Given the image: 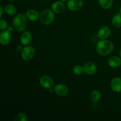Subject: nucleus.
<instances>
[{
    "label": "nucleus",
    "mask_w": 121,
    "mask_h": 121,
    "mask_svg": "<svg viewBox=\"0 0 121 121\" xmlns=\"http://www.w3.org/2000/svg\"><path fill=\"white\" fill-rule=\"evenodd\" d=\"M111 88L113 92L119 93L121 92V78L115 77L112 79L110 83Z\"/></svg>",
    "instance_id": "10"
},
{
    "label": "nucleus",
    "mask_w": 121,
    "mask_h": 121,
    "mask_svg": "<svg viewBox=\"0 0 121 121\" xmlns=\"http://www.w3.org/2000/svg\"><path fill=\"white\" fill-rule=\"evenodd\" d=\"M108 64L111 67L117 68L121 66V58L118 56H112L109 59Z\"/></svg>",
    "instance_id": "14"
},
{
    "label": "nucleus",
    "mask_w": 121,
    "mask_h": 121,
    "mask_svg": "<svg viewBox=\"0 0 121 121\" xmlns=\"http://www.w3.org/2000/svg\"><path fill=\"white\" fill-rule=\"evenodd\" d=\"M1 1H2V0H1Z\"/></svg>",
    "instance_id": "31"
},
{
    "label": "nucleus",
    "mask_w": 121,
    "mask_h": 121,
    "mask_svg": "<svg viewBox=\"0 0 121 121\" xmlns=\"http://www.w3.org/2000/svg\"><path fill=\"white\" fill-rule=\"evenodd\" d=\"M55 15L53 11L50 9H46L41 13L40 15V22L44 25H49L54 21Z\"/></svg>",
    "instance_id": "3"
},
{
    "label": "nucleus",
    "mask_w": 121,
    "mask_h": 121,
    "mask_svg": "<svg viewBox=\"0 0 121 121\" xmlns=\"http://www.w3.org/2000/svg\"><path fill=\"white\" fill-rule=\"evenodd\" d=\"M11 40V32L8 31L7 30H2L0 33V42L2 45L8 44Z\"/></svg>",
    "instance_id": "9"
},
{
    "label": "nucleus",
    "mask_w": 121,
    "mask_h": 121,
    "mask_svg": "<svg viewBox=\"0 0 121 121\" xmlns=\"http://www.w3.org/2000/svg\"><path fill=\"white\" fill-rule=\"evenodd\" d=\"M8 1H15V0H8Z\"/></svg>",
    "instance_id": "30"
},
{
    "label": "nucleus",
    "mask_w": 121,
    "mask_h": 121,
    "mask_svg": "<svg viewBox=\"0 0 121 121\" xmlns=\"http://www.w3.org/2000/svg\"><path fill=\"white\" fill-rule=\"evenodd\" d=\"M8 27V22H7V21L1 19L0 20V30H5L7 29Z\"/></svg>",
    "instance_id": "22"
},
{
    "label": "nucleus",
    "mask_w": 121,
    "mask_h": 121,
    "mask_svg": "<svg viewBox=\"0 0 121 121\" xmlns=\"http://www.w3.org/2000/svg\"><path fill=\"white\" fill-rule=\"evenodd\" d=\"M23 47L22 46H21V45H18V46L17 47V50L18 51V52H21V51L22 50V49H23Z\"/></svg>",
    "instance_id": "24"
},
{
    "label": "nucleus",
    "mask_w": 121,
    "mask_h": 121,
    "mask_svg": "<svg viewBox=\"0 0 121 121\" xmlns=\"http://www.w3.org/2000/svg\"><path fill=\"white\" fill-rule=\"evenodd\" d=\"M54 92L59 96H65L68 93L69 90L67 86L63 84H57L54 86Z\"/></svg>",
    "instance_id": "8"
},
{
    "label": "nucleus",
    "mask_w": 121,
    "mask_h": 121,
    "mask_svg": "<svg viewBox=\"0 0 121 121\" xmlns=\"http://www.w3.org/2000/svg\"><path fill=\"white\" fill-rule=\"evenodd\" d=\"M39 82H40V84L41 87L48 90L49 89L53 88L54 84L53 79L51 77L46 75L41 76L40 78Z\"/></svg>",
    "instance_id": "5"
},
{
    "label": "nucleus",
    "mask_w": 121,
    "mask_h": 121,
    "mask_svg": "<svg viewBox=\"0 0 121 121\" xmlns=\"http://www.w3.org/2000/svg\"><path fill=\"white\" fill-rule=\"evenodd\" d=\"M4 10V8H3L2 6H0V16H1V17L3 15Z\"/></svg>",
    "instance_id": "25"
},
{
    "label": "nucleus",
    "mask_w": 121,
    "mask_h": 121,
    "mask_svg": "<svg viewBox=\"0 0 121 121\" xmlns=\"http://www.w3.org/2000/svg\"><path fill=\"white\" fill-rule=\"evenodd\" d=\"M83 71L87 75H93L95 74L98 70L97 66L93 62L86 63L83 65Z\"/></svg>",
    "instance_id": "7"
},
{
    "label": "nucleus",
    "mask_w": 121,
    "mask_h": 121,
    "mask_svg": "<svg viewBox=\"0 0 121 121\" xmlns=\"http://www.w3.org/2000/svg\"><path fill=\"white\" fill-rule=\"evenodd\" d=\"M27 18L31 21H35L40 18L39 13L35 9H30L26 13Z\"/></svg>",
    "instance_id": "15"
},
{
    "label": "nucleus",
    "mask_w": 121,
    "mask_h": 121,
    "mask_svg": "<svg viewBox=\"0 0 121 121\" xmlns=\"http://www.w3.org/2000/svg\"><path fill=\"white\" fill-rule=\"evenodd\" d=\"M111 29L108 26H103L98 32V36L101 40H105L111 35Z\"/></svg>",
    "instance_id": "12"
},
{
    "label": "nucleus",
    "mask_w": 121,
    "mask_h": 121,
    "mask_svg": "<svg viewBox=\"0 0 121 121\" xmlns=\"http://www.w3.org/2000/svg\"><path fill=\"white\" fill-rule=\"evenodd\" d=\"M28 119L27 115L24 113H20L16 116L15 118V121H27Z\"/></svg>",
    "instance_id": "21"
},
{
    "label": "nucleus",
    "mask_w": 121,
    "mask_h": 121,
    "mask_svg": "<svg viewBox=\"0 0 121 121\" xmlns=\"http://www.w3.org/2000/svg\"><path fill=\"white\" fill-rule=\"evenodd\" d=\"M63 2L61 1H55L53 2L52 5V10L56 14H61L63 13L65 10V5L63 3Z\"/></svg>",
    "instance_id": "13"
},
{
    "label": "nucleus",
    "mask_w": 121,
    "mask_h": 121,
    "mask_svg": "<svg viewBox=\"0 0 121 121\" xmlns=\"http://www.w3.org/2000/svg\"><path fill=\"white\" fill-rule=\"evenodd\" d=\"M60 1H62V2H66V1H67L68 0H60Z\"/></svg>",
    "instance_id": "29"
},
{
    "label": "nucleus",
    "mask_w": 121,
    "mask_h": 121,
    "mask_svg": "<svg viewBox=\"0 0 121 121\" xmlns=\"http://www.w3.org/2000/svg\"><path fill=\"white\" fill-rule=\"evenodd\" d=\"M33 39L32 34L30 31H24L20 36V43L23 46H28L31 43Z\"/></svg>",
    "instance_id": "11"
},
{
    "label": "nucleus",
    "mask_w": 121,
    "mask_h": 121,
    "mask_svg": "<svg viewBox=\"0 0 121 121\" xmlns=\"http://www.w3.org/2000/svg\"><path fill=\"white\" fill-rule=\"evenodd\" d=\"M35 49L31 46H26L21 52V56L22 59L25 61H30L35 56Z\"/></svg>",
    "instance_id": "4"
},
{
    "label": "nucleus",
    "mask_w": 121,
    "mask_h": 121,
    "mask_svg": "<svg viewBox=\"0 0 121 121\" xmlns=\"http://www.w3.org/2000/svg\"><path fill=\"white\" fill-rule=\"evenodd\" d=\"M114 49L113 43L107 40H101L98 41L96 46V52L100 56H107L111 54Z\"/></svg>",
    "instance_id": "1"
},
{
    "label": "nucleus",
    "mask_w": 121,
    "mask_h": 121,
    "mask_svg": "<svg viewBox=\"0 0 121 121\" xmlns=\"http://www.w3.org/2000/svg\"><path fill=\"white\" fill-rule=\"evenodd\" d=\"M73 72L75 75H80L83 71V67L80 65H76L73 69Z\"/></svg>",
    "instance_id": "20"
},
{
    "label": "nucleus",
    "mask_w": 121,
    "mask_h": 121,
    "mask_svg": "<svg viewBox=\"0 0 121 121\" xmlns=\"http://www.w3.org/2000/svg\"><path fill=\"white\" fill-rule=\"evenodd\" d=\"M119 56H120V57L121 58V48L120 50H119Z\"/></svg>",
    "instance_id": "27"
},
{
    "label": "nucleus",
    "mask_w": 121,
    "mask_h": 121,
    "mask_svg": "<svg viewBox=\"0 0 121 121\" xmlns=\"http://www.w3.org/2000/svg\"><path fill=\"white\" fill-rule=\"evenodd\" d=\"M4 11L8 15H14L17 13V8L13 5L8 4L4 7Z\"/></svg>",
    "instance_id": "17"
},
{
    "label": "nucleus",
    "mask_w": 121,
    "mask_h": 121,
    "mask_svg": "<svg viewBox=\"0 0 121 121\" xmlns=\"http://www.w3.org/2000/svg\"><path fill=\"white\" fill-rule=\"evenodd\" d=\"M100 7L104 9H109L113 4V0H98Z\"/></svg>",
    "instance_id": "18"
},
{
    "label": "nucleus",
    "mask_w": 121,
    "mask_h": 121,
    "mask_svg": "<svg viewBox=\"0 0 121 121\" xmlns=\"http://www.w3.org/2000/svg\"><path fill=\"white\" fill-rule=\"evenodd\" d=\"M27 17L23 14H19L14 17L13 24L15 30L18 32H24L27 26Z\"/></svg>",
    "instance_id": "2"
},
{
    "label": "nucleus",
    "mask_w": 121,
    "mask_h": 121,
    "mask_svg": "<svg viewBox=\"0 0 121 121\" xmlns=\"http://www.w3.org/2000/svg\"><path fill=\"white\" fill-rule=\"evenodd\" d=\"M83 6V0H68L67 7L70 11H76L81 9Z\"/></svg>",
    "instance_id": "6"
},
{
    "label": "nucleus",
    "mask_w": 121,
    "mask_h": 121,
    "mask_svg": "<svg viewBox=\"0 0 121 121\" xmlns=\"http://www.w3.org/2000/svg\"><path fill=\"white\" fill-rule=\"evenodd\" d=\"M91 98L93 102H98L102 98L101 92L98 90H94L91 93Z\"/></svg>",
    "instance_id": "19"
},
{
    "label": "nucleus",
    "mask_w": 121,
    "mask_h": 121,
    "mask_svg": "<svg viewBox=\"0 0 121 121\" xmlns=\"http://www.w3.org/2000/svg\"><path fill=\"white\" fill-rule=\"evenodd\" d=\"M119 13H120V14H121V7L119 8Z\"/></svg>",
    "instance_id": "28"
},
{
    "label": "nucleus",
    "mask_w": 121,
    "mask_h": 121,
    "mask_svg": "<svg viewBox=\"0 0 121 121\" xmlns=\"http://www.w3.org/2000/svg\"><path fill=\"white\" fill-rule=\"evenodd\" d=\"M14 29V26L13 27V26H8V27H7V28L6 30H7L8 31H9V32H11V33L12 31H13Z\"/></svg>",
    "instance_id": "23"
},
{
    "label": "nucleus",
    "mask_w": 121,
    "mask_h": 121,
    "mask_svg": "<svg viewBox=\"0 0 121 121\" xmlns=\"http://www.w3.org/2000/svg\"><path fill=\"white\" fill-rule=\"evenodd\" d=\"M112 24L115 28L121 27V14L119 13L113 17L112 19Z\"/></svg>",
    "instance_id": "16"
},
{
    "label": "nucleus",
    "mask_w": 121,
    "mask_h": 121,
    "mask_svg": "<svg viewBox=\"0 0 121 121\" xmlns=\"http://www.w3.org/2000/svg\"><path fill=\"white\" fill-rule=\"evenodd\" d=\"M48 91H49V92H50V93H52L53 91V89L51 88V89H48Z\"/></svg>",
    "instance_id": "26"
}]
</instances>
